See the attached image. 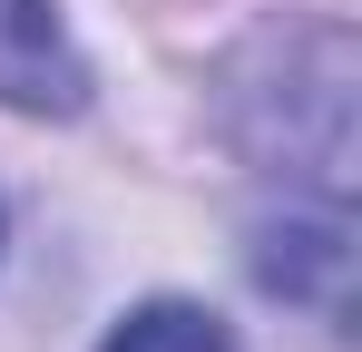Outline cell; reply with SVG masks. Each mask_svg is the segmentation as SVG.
Here are the masks:
<instances>
[{"mask_svg":"<svg viewBox=\"0 0 362 352\" xmlns=\"http://www.w3.org/2000/svg\"><path fill=\"white\" fill-rule=\"evenodd\" d=\"M255 274H264V293H284L313 333H343L353 323V235H343L333 206L264 225L255 235Z\"/></svg>","mask_w":362,"mask_h":352,"instance_id":"cell-1","label":"cell"},{"mask_svg":"<svg viewBox=\"0 0 362 352\" xmlns=\"http://www.w3.org/2000/svg\"><path fill=\"white\" fill-rule=\"evenodd\" d=\"M78 98H88V69L69 49L59 10H49V0H0V108L69 117Z\"/></svg>","mask_w":362,"mask_h":352,"instance_id":"cell-2","label":"cell"},{"mask_svg":"<svg viewBox=\"0 0 362 352\" xmlns=\"http://www.w3.org/2000/svg\"><path fill=\"white\" fill-rule=\"evenodd\" d=\"M98 352H235V343H226V323L206 303H137Z\"/></svg>","mask_w":362,"mask_h":352,"instance_id":"cell-3","label":"cell"}]
</instances>
